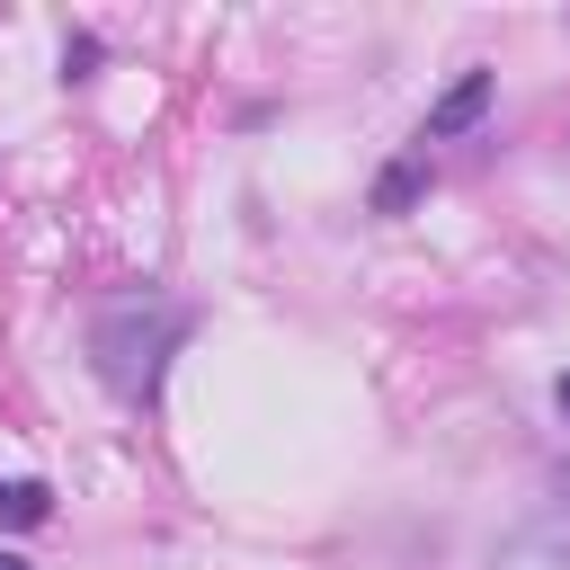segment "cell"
<instances>
[{"label": "cell", "instance_id": "6da1fadb", "mask_svg": "<svg viewBox=\"0 0 570 570\" xmlns=\"http://www.w3.org/2000/svg\"><path fill=\"white\" fill-rule=\"evenodd\" d=\"M187 330H196V312L169 303V294H151V285L142 294H107L89 312V374L116 401H151L160 374H169V356L187 347Z\"/></svg>", "mask_w": 570, "mask_h": 570}, {"label": "cell", "instance_id": "7a4b0ae2", "mask_svg": "<svg viewBox=\"0 0 570 570\" xmlns=\"http://www.w3.org/2000/svg\"><path fill=\"white\" fill-rule=\"evenodd\" d=\"M490 570H570V508H552V517L517 525V534L490 552Z\"/></svg>", "mask_w": 570, "mask_h": 570}, {"label": "cell", "instance_id": "3957f363", "mask_svg": "<svg viewBox=\"0 0 570 570\" xmlns=\"http://www.w3.org/2000/svg\"><path fill=\"white\" fill-rule=\"evenodd\" d=\"M490 89H499L490 71H463V80H454V89H445V98L428 107V125H419V142H454V134H472V125L490 116Z\"/></svg>", "mask_w": 570, "mask_h": 570}, {"label": "cell", "instance_id": "277c9868", "mask_svg": "<svg viewBox=\"0 0 570 570\" xmlns=\"http://www.w3.org/2000/svg\"><path fill=\"white\" fill-rule=\"evenodd\" d=\"M428 196V160H383V178H374V214H410Z\"/></svg>", "mask_w": 570, "mask_h": 570}, {"label": "cell", "instance_id": "5b68a950", "mask_svg": "<svg viewBox=\"0 0 570 570\" xmlns=\"http://www.w3.org/2000/svg\"><path fill=\"white\" fill-rule=\"evenodd\" d=\"M0 517H9V525H45V517H53V490H45V481H0Z\"/></svg>", "mask_w": 570, "mask_h": 570}, {"label": "cell", "instance_id": "8992f818", "mask_svg": "<svg viewBox=\"0 0 570 570\" xmlns=\"http://www.w3.org/2000/svg\"><path fill=\"white\" fill-rule=\"evenodd\" d=\"M89 62H98V36H71L62 45V80H89Z\"/></svg>", "mask_w": 570, "mask_h": 570}, {"label": "cell", "instance_id": "52a82bcc", "mask_svg": "<svg viewBox=\"0 0 570 570\" xmlns=\"http://www.w3.org/2000/svg\"><path fill=\"white\" fill-rule=\"evenodd\" d=\"M552 410H561V428H570V374H561V383H552Z\"/></svg>", "mask_w": 570, "mask_h": 570}, {"label": "cell", "instance_id": "ba28073f", "mask_svg": "<svg viewBox=\"0 0 570 570\" xmlns=\"http://www.w3.org/2000/svg\"><path fill=\"white\" fill-rule=\"evenodd\" d=\"M0 570H27V561H18V552H0Z\"/></svg>", "mask_w": 570, "mask_h": 570}, {"label": "cell", "instance_id": "9c48e42d", "mask_svg": "<svg viewBox=\"0 0 570 570\" xmlns=\"http://www.w3.org/2000/svg\"><path fill=\"white\" fill-rule=\"evenodd\" d=\"M561 508H570V472H561Z\"/></svg>", "mask_w": 570, "mask_h": 570}]
</instances>
